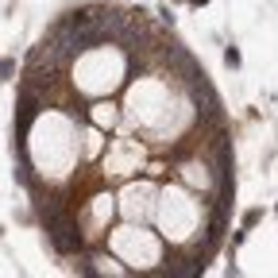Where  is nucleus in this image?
<instances>
[{
    "mask_svg": "<svg viewBox=\"0 0 278 278\" xmlns=\"http://www.w3.org/2000/svg\"><path fill=\"white\" fill-rule=\"evenodd\" d=\"M62 27H66V31H78V27H89L93 24V4H85V8H70L66 16L58 19Z\"/></svg>",
    "mask_w": 278,
    "mask_h": 278,
    "instance_id": "2",
    "label": "nucleus"
},
{
    "mask_svg": "<svg viewBox=\"0 0 278 278\" xmlns=\"http://www.w3.org/2000/svg\"><path fill=\"white\" fill-rule=\"evenodd\" d=\"M190 4H193V8H205V4H208V0H190Z\"/></svg>",
    "mask_w": 278,
    "mask_h": 278,
    "instance_id": "6",
    "label": "nucleus"
},
{
    "mask_svg": "<svg viewBox=\"0 0 278 278\" xmlns=\"http://www.w3.org/2000/svg\"><path fill=\"white\" fill-rule=\"evenodd\" d=\"M43 232H47V240H51V247H54L58 255H78V251H85V236H81L78 213H62V217L51 220Z\"/></svg>",
    "mask_w": 278,
    "mask_h": 278,
    "instance_id": "1",
    "label": "nucleus"
},
{
    "mask_svg": "<svg viewBox=\"0 0 278 278\" xmlns=\"http://www.w3.org/2000/svg\"><path fill=\"white\" fill-rule=\"evenodd\" d=\"M224 62H228V66H240V51H236V47H228V51H224Z\"/></svg>",
    "mask_w": 278,
    "mask_h": 278,
    "instance_id": "4",
    "label": "nucleus"
},
{
    "mask_svg": "<svg viewBox=\"0 0 278 278\" xmlns=\"http://www.w3.org/2000/svg\"><path fill=\"white\" fill-rule=\"evenodd\" d=\"M12 74H16V62H0V78L8 81V78H12Z\"/></svg>",
    "mask_w": 278,
    "mask_h": 278,
    "instance_id": "5",
    "label": "nucleus"
},
{
    "mask_svg": "<svg viewBox=\"0 0 278 278\" xmlns=\"http://www.w3.org/2000/svg\"><path fill=\"white\" fill-rule=\"evenodd\" d=\"M259 217H263L259 208H247V213H243V228H255V224H259Z\"/></svg>",
    "mask_w": 278,
    "mask_h": 278,
    "instance_id": "3",
    "label": "nucleus"
}]
</instances>
